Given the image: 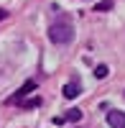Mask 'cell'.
<instances>
[{
    "instance_id": "obj_8",
    "label": "cell",
    "mask_w": 125,
    "mask_h": 128,
    "mask_svg": "<svg viewBox=\"0 0 125 128\" xmlns=\"http://www.w3.org/2000/svg\"><path fill=\"white\" fill-rule=\"evenodd\" d=\"M23 108H36V105H41V98H33V100H26V102H20Z\"/></svg>"
},
{
    "instance_id": "obj_5",
    "label": "cell",
    "mask_w": 125,
    "mask_h": 128,
    "mask_svg": "<svg viewBox=\"0 0 125 128\" xmlns=\"http://www.w3.org/2000/svg\"><path fill=\"white\" fill-rule=\"evenodd\" d=\"M64 120H71V123H74V120H82V110H79V108H71V110L64 115Z\"/></svg>"
},
{
    "instance_id": "obj_1",
    "label": "cell",
    "mask_w": 125,
    "mask_h": 128,
    "mask_svg": "<svg viewBox=\"0 0 125 128\" xmlns=\"http://www.w3.org/2000/svg\"><path fill=\"white\" fill-rule=\"evenodd\" d=\"M49 38H51V44H56V46H66V44L74 41V26H71L69 16H61V18H56L54 23L49 26Z\"/></svg>"
},
{
    "instance_id": "obj_3",
    "label": "cell",
    "mask_w": 125,
    "mask_h": 128,
    "mask_svg": "<svg viewBox=\"0 0 125 128\" xmlns=\"http://www.w3.org/2000/svg\"><path fill=\"white\" fill-rule=\"evenodd\" d=\"M107 126L110 128H125V113L123 110H110L107 113Z\"/></svg>"
},
{
    "instance_id": "obj_7",
    "label": "cell",
    "mask_w": 125,
    "mask_h": 128,
    "mask_svg": "<svg viewBox=\"0 0 125 128\" xmlns=\"http://www.w3.org/2000/svg\"><path fill=\"white\" fill-rule=\"evenodd\" d=\"M110 8H112V0H102V3H97L95 10H97V13H102V10H110Z\"/></svg>"
},
{
    "instance_id": "obj_9",
    "label": "cell",
    "mask_w": 125,
    "mask_h": 128,
    "mask_svg": "<svg viewBox=\"0 0 125 128\" xmlns=\"http://www.w3.org/2000/svg\"><path fill=\"white\" fill-rule=\"evenodd\" d=\"M5 16H8V10H3V8H0V20H3Z\"/></svg>"
},
{
    "instance_id": "obj_2",
    "label": "cell",
    "mask_w": 125,
    "mask_h": 128,
    "mask_svg": "<svg viewBox=\"0 0 125 128\" xmlns=\"http://www.w3.org/2000/svg\"><path fill=\"white\" fill-rule=\"evenodd\" d=\"M33 90H36V82H33V80H28V82H26V84H23V87H20V90H18V92L13 95V98L8 100V102H10V105H15V102H23V98H26L28 92H33Z\"/></svg>"
},
{
    "instance_id": "obj_6",
    "label": "cell",
    "mask_w": 125,
    "mask_h": 128,
    "mask_svg": "<svg viewBox=\"0 0 125 128\" xmlns=\"http://www.w3.org/2000/svg\"><path fill=\"white\" fill-rule=\"evenodd\" d=\"M107 74H110V69H107V64H100V67H95V77H97V80H105Z\"/></svg>"
},
{
    "instance_id": "obj_4",
    "label": "cell",
    "mask_w": 125,
    "mask_h": 128,
    "mask_svg": "<svg viewBox=\"0 0 125 128\" xmlns=\"http://www.w3.org/2000/svg\"><path fill=\"white\" fill-rule=\"evenodd\" d=\"M61 92H64V98H69V100H71V98H77V95L82 92V84H79V82L74 80V82L64 84V90H61Z\"/></svg>"
}]
</instances>
